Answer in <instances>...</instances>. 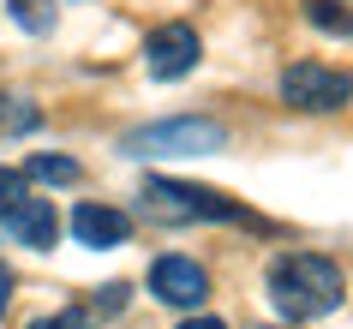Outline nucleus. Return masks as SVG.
<instances>
[{
    "mask_svg": "<svg viewBox=\"0 0 353 329\" xmlns=\"http://www.w3.org/2000/svg\"><path fill=\"white\" fill-rule=\"evenodd\" d=\"M263 293H270V306H276L288 323H312V317L341 311L347 275H341V263L323 257V252H281V257H270V270H263Z\"/></svg>",
    "mask_w": 353,
    "mask_h": 329,
    "instance_id": "1",
    "label": "nucleus"
},
{
    "mask_svg": "<svg viewBox=\"0 0 353 329\" xmlns=\"http://www.w3.org/2000/svg\"><path fill=\"white\" fill-rule=\"evenodd\" d=\"M138 210L162 228H186V221H252L240 198H228L216 186H192V180H168V174H150L138 186Z\"/></svg>",
    "mask_w": 353,
    "mask_h": 329,
    "instance_id": "2",
    "label": "nucleus"
},
{
    "mask_svg": "<svg viewBox=\"0 0 353 329\" xmlns=\"http://www.w3.org/2000/svg\"><path fill=\"white\" fill-rule=\"evenodd\" d=\"M228 150V126L210 114H180V120H150V126L120 138V156L144 162V156H216Z\"/></svg>",
    "mask_w": 353,
    "mask_h": 329,
    "instance_id": "3",
    "label": "nucleus"
},
{
    "mask_svg": "<svg viewBox=\"0 0 353 329\" xmlns=\"http://www.w3.org/2000/svg\"><path fill=\"white\" fill-rule=\"evenodd\" d=\"M281 102L299 114H335L353 102V78L335 72V66H323V60H294L288 72H281Z\"/></svg>",
    "mask_w": 353,
    "mask_h": 329,
    "instance_id": "4",
    "label": "nucleus"
},
{
    "mask_svg": "<svg viewBox=\"0 0 353 329\" xmlns=\"http://www.w3.org/2000/svg\"><path fill=\"white\" fill-rule=\"evenodd\" d=\"M198 60H204V37L192 30V24H156L144 37V72L156 78V84H174V78L198 72Z\"/></svg>",
    "mask_w": 353,
    "mask_h": 329,
    "instance_id": "5",
    "label": "nucleus"
},
{
    "mask_svg": "<svg viewBox=\"0 0 353 329\" xmlns=\"http://www.w3.org/2000/svg\"><path fill=\"white\" fill-rule=\"evenodd\" d=\"M150 293L162 306H180V311H198L210 299V270L198 257H180V252H162L150 263Z\"/></svg>",
    "mask_w": 353,
    "mask_h": 329,
    "instance_id": "6",
    "label": "nucleus"
},
{
    "mask_svg": "<svg viewBox=\"0 0 353 329\" xmlns=\"http://www.w3.org/2000/svg\"><path fill=\"white\" fill-rule=\"evenodd\" d=\"M0 234L12 239V246H30V252H54V239H60V210L48 198H30L24 192L6 216H0Z\"/></svg>",
    "mask_w": 353,
    "mask_h": 329,
    "instance_id": "7",
    "label": "nucleus"
},
{
    "mask_svg": "<svg viewBox=\"0 0 353 329\" xmlns=\"http://www.w3.org/2000/svg\"><path fill=\"white\" fill-rule=\"evenodd\" d=\"M72 239L78 246H96V252H114L132 239V216L114 210V203H78L72 210Z\"/></svg>",
    "mask_w": 353,
    "mask_h": 329,
    "instance_id": "8",
    "label": "nucleus"
},
{
    "mask_svg": "<svg viewBox=\"0 0 353 329\" xmlns=\"http://www.w3.org/2000/svg\"><path fill=\"white\" fill-rule=\"evenodd\" d=\"M299 12H305V24H312V30L353 42V0H299Z\"/></svg>",
    "mask_w": 353,
    "mask_h": 329,
    "instance_id": "9",
    "label": "nucleus"
},
{
    "mask_svg": "<svg viewBox=\"0 0 353 329\" xmlns=\"http://www.w3.org/2000/svg\"><path fill=\"white\" fill-rule=\"evenodd\" d=\"M24 180H48V186H78V180H84V168H78L72 156H48V150H37V156L24 162Z\"/></svg>",
    "mask_w": 353,
    "mask_h": 329,
    "instance_id": "10",
    "label": "nucleus"
},
{
    "mask_svg": "<svg viewBox=\"0 0 353 329\" xmlns=\"http://www.w3.org/2000/svg\"><path fill=\"white\" fill-rule=\"evenodd\" d=\"M6 19L19 24V30H30V37H42V30H54V0H6Z\"/></svg>",
    "mask_w": 353,
    "mask_h": 329,
    "instance_id": "11",
    "label": "nucleus"
},
{
    "mask_svg": "<svg viewBox=\"0 0 353 329\" xmlns=\"http://www.w3.org/2000/svg\"><path fill=\"white\" fill-rule=\"evenodd\" d=\"M30 329H96V317L84 306H66V311H54V317H37Z\"/></svg>",
    "mask_w": 353,
    "mask_h": 329,
    "instance_id": "12",
    "label": "nucleus"
},
{
    "mask_svg": "<svg viewBox=\"0 0 353 329\" xmlns=\"http://www.w3.org/2000/svg\"><path fill=\"white\" fill-rule=\"evenodd\" d=\"M24 186H30V180H24V168H0V216L24 198Z\"/></svg>",
    "mask_w": 353,
    "mask_h": 329,
    "instance_id": "13",
    "label": "nucleus"
},
{
    "mask_svg": "<svg viewBox=\"0 0 353 329\" xmlns=\"http://www.w3.org/2000/svg\"><path fill=\"white\" fill-rule=\"evenodd\" d=\"M96 311H102V317H120V311H126V281H108V288L96 293Z\"/></svg>",
    "mask_w": 353,
    "mask_h": 329,
    "instance_id": "14",
    "label": "nucleus"
},
{
    "mask_svg": "<svg viewBox=\"0 0 353 329\" xmlns=\"http://www.w3.org/2000/svg\"><path fill=\"white\" fill-rule=\"evenodd\" d=\"M6 306H12V270L0 263V317H6Z\"/></svg>",
    "mask_w": 353,
    "mask_h": 329,
    "instance_id": "15",
    "label": "nucleus"
},
{
    "mask_svg": "<svg viewBox=\"0 0 353 329\" xmlns=\"http://www.w3.org/2000/svg\"><path fill=\"white\" fill-rule=\"evenodd\" d=\"M180 329H228L222 317H192V323H180Z\"/></svg>",
    "mask_w": 353,
    "mask_h": 329,
    "instance_id": "16",
    "label": "nucleus"
},
{
    "mask_svg": "<svg viewBox=\"0 0 353 329\" xmlns=\"http://www.w3.org/2000/svg\"><path fill=\"white\" fill-rule=\"evenodd\" d=\"M0 102H6V96H0Z\"/></svg>",
    "mask_w": 353,
    "mask_h": 329,
    "instance_id": "17",
    "label": "nucleus"
}]
</instances>
